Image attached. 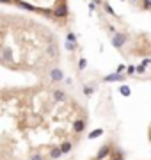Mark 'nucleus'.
Wrapping results in <instances>:
<instances>
[]
</instances>
